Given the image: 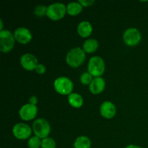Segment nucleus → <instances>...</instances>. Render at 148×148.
<instances>
[{
  "instance_id": "nucleus-16",
  "label": "nucleus",
  "mask_w": 148,
  "mask_h": 148,
  "mask_svg": "<svg viewBox=\"0 0 148 148\" xmlns=\"http://www.w3.org/2000/svg\"><path fill=\"white\" fill-rule=\"evenodd\" d=\"M98 43L95 39H88L83 44V49L87 53H93L98 49Z\"/></svg>"
},
{
  "instance_id": "nucleus-20",
  "label": "nucleus",
  "mask_w": 148,
  "mask_h": 148,
  "mask_svg": "<svg viewBox=\"0 0 148 148\" xmlns=\"http://www.w3.org/2000/svg\"><path fill=\"white\" fill-rule=\"evenodd\" d=\"M42 141L37 136L31 137L28 141V147L30 148H39L41 146Z\"/></svg>"
},
{
  "instance_id": "nucleus-23",
  "label": "nucleus",
  "mask_w": 148,
  "mask_h": 148,
  "mask_svg": "<svg viewBox=\"0 0 148 148\" xmlns=\"http://www.w3.org/2000/svg\"><path fill=\"white\" fill-rule=\"evenodd\" d=\"M46 67H45V66L43 64H38L37 67H36V71L37 73L40 74V75H43V74H44L45 72H46Z\"/></svg>"
},
{
  "instance_id": "nucleus-6",
  "label": "nucleus",
  "mask_w": 148,
  "mask_h": 148,
  "mask_svg": "<svg viewBox=\"0 0 148 148\" xmlns=\"http://www.w3.org/2000/svg\"><path fill=\"white\" fill-rule=\"evenodd\" d=\"M66 8L62 3H54L47 7L46 15L53 20H58L62 19L65 15Z\"/></svg>"
},
{
  "instance_id": "nucleus-3",
  "label": "nucleus",
  "mask_w": 148,
  "mask_h": 148,
  "mask_svg": "<svg viewBox=\"0 0 148 148\" xmlns=\"http://www.w3.org/2000/svg\"><path fill=\"white\" fill-rule=\"evenodd\" d=\"M33 130L38 137L40 139H45L50 133V124L46 120L43 119H38L33 122Z\"/></svg>"
},
{
  "instance_id": "nucleus-25",
  "label": "nucleus",
  "mask_w": 148,
  "mask_h": 148,
  "mask_svg": "<svg viewBox=\"0 0 148 148\" xmlns=\"http://www.w3.org/2000/svg\"><path fill=\"white\" fill-rule=\"evenodd\" d=\"M29 103H30V104H32V105L36 106V104H37V103H38L37 97L32 96L31 98H30V101H29Z\"/></svg>"
},
{
  "instance_id": "nucleus-10",
  "label": "nucleus",
  "mask_w": 148,
  "mask_h": 148,
  "mask_svg": "<svg viewBox=\"0 0 148 148\" xmlns=\"http://www.w3.org/2000/svg\"><path fill=\"white\" fill-rule=\"evenodd\" d=\"M20 64L23 68L27 70L32 71L36 69L38 66V60L36 56L30 53L23 55L20 59Z\"/></svg>"
},
{
  "instance_id": "nucleus-12",
  "label": "nucleus",
  "mask_w": 148,
  "mask_h": 148,
  "mask_svg": "<svg viewBox=\"0 0 148 148\" xmlns=\"http://www.w3.org/2000/svg\"><path fill=\"white\" fill-rule=\"evenodd\" d=\"M101 114L103 117L106 119H111L116 114V107L110 101H106L103 103L101 106Z\"/></svg>"
},
{
  "instance_id": "nucleus-24",
  "label": "nucleus",
  "mask_w": 148,
  "mask_h": 148,
  "mask_svg": "<svg viewBox=\"0 0 148 148\" xmlns=\"http://www.w3.org/2000/svg\"><path fill=\"white\" fill-rule=\"evenodd\" d=\"M95 2V1L93 0H79V3L82 6L84 7H88V6H90L91 4H92Z\"/></svg>"
},
{
  "instance_id": "nucleus-18",
  "label": "nucleus",
  "mask_w": 148,
  "mask_h": 148,
  "mask_svg": "<svg viewBox=\"0 0 148 148\" xmlns=\"http://www.w3.org/2000/svg\"><path fill=\"white\" fill-rule=\"evenodd\" d=\"M82 10V6L79 2H71L66 7V12L70 15H77Z\"/></svg>"
},
{
  "instance_id": "nucleus-4",
  "label": "nucleus",
  "mask_w": 148,
  "mask_h": 148,
  "mask_svg": "<svg viewBox=\"0 0 148 148\" xmlns=\"http://www.w3.org/2000/svg\"><path fill=\"white\" fill-rule=\"evenodd\" d=\"M14 44V36L10 30H1L0 32V50L7 53L12 50Z\"/></svg>"
},
{
  "instance_id": "nucleus-9",
  "label": "nucleus",
  "mask_w": 148,
  "mask_h": 148,
  "mask_svg": "<svg viewBox=\"0 0 148 148\" xmlns=\"http://www.w3.org/2000/svg\"><path fill=\"white\" fill-rule=\"evenodd\" d=\"M37 112L38 108L36 107V106L27 103L23 106L20 108L19 114H20L22 119L25 120V121H29V120H32L36 117Z\"/></svg>"
},
{
  "instance_id": "nucleus-26",
  "label": "nucleus",
  "mask_w": 148,
  "mask_h": 148,
  "mask_svg": "<svg viewBox=\"0 0 148 148\" xmlns=\"http://www.w3.org/2000/svg\"><path fill=\"white\" fill-rule=\"evenodd\" d=\"M126 148H141L140 147H139V146H137V145H130L127 146Z\"/></svg>"
},
{
  "instance_id": "nucleus-17",
  "label": "nucleus",
  "mask_w": 148,
  "mask_h": 148,
  "mask_svg": "<svg viewBox=\"0 0 148 148\" xmlns=\"http://www.w3.org/2000/svg\"><path fill=\"white\" fill-rule=\"evenodd\" d=\"M90 140L85 136L77 137L74 143L75 148H90Z\"/></svg>"
},
{
  "instance_id": "nucleus-15",
  "label": "nucleus",
  "mask_w": 148,
  "mask_h": 148,
  "mask_svg": "<svg viewBox=\"0 0 148 148\" xmlns=\"http://www.w3.org/2000/svg\"><path fill=\"white\" fill-rule=\"evenodd\" d=\"M69 104L75 108H79L83 104V99L82 96L77 93H71L68 98Z\"/></svg>"
},
{
  "instance_id": "nucleus-11",
  "label": "nucleus",
  "mask_w": 148,
  "mask_h": 148,
  "mask_svg": "<svg viewBox=\"0 0 148 148\" xmlns=\"http://www.w3.org/2000/svg\"><path fill=\"white\" fill-rule=\"evenodd\" d=\"M14 39L20 43L25 44L32 39V35L28 29L25 27H19L16 29L14 33Z\"/></svg>"
},
{
  "instance_id": "nucleus-13",
  "label": "nucleus",
  "mask_w": 148,
  "mask_h": 148,
  "mask_svg": "<svg viewBox=\"0 0 148 148\" xmlns=\"http://www.w3.org/2000/svg\"><path fill=\"white\" fill-rule=\"evenodd\" d=\"M105 80L102 77H95L90 84V90L92 94L101 93L105 88Z\"/></svg>"
},
{
  "instance_id": "nucleus-1",
  "label": "nucleus",
  "mask_w": 148,
  "mask_h": 148,
  "mask_svg": "<svg viewBox=\"0 0 148 148\" xmlns=\"http://www.w3.org/2000/svg\"><path fill=\"white\" fill-rule=\"evenodd\" d=\"M85 59V52L80 48H75L69 51L66 55V63L72 67H78L83 64Z\"/></svg>"
},
{
  "instance_id": "nucleus-22",
  "label": "nucleus",
  "mask_w": 148,
  "mask_h": 148,
  "mask_svg": "<svg viewBox=\"0 0 148 148\" xmlns=\"http://www.w3.org/2000/svg\"><path fill=\"white\" fill-rule=\"evenodd\" d=\"M47 12V8L44 5H38L35 8L34 13L38 17H43Z\"/></svg>"
},
{
  "instance_id": "nucleus-19",
  "label": "nucleus",
  "mask_w": 148,
  "mask_h": 148,
  "mask_svg": "<svg viewBox=\"0 0 148 148\" xmlns=\"http://www.w3.org/2000/svg\"><path fill=\"white\" fill-rule=\"evenodd\" d=\"M42 148H55L56 147V143L54 140L50 137H46L42 140L41 143Z\"/></svg>"
},
{
  "instance_id": "nucleus-21",
  "label": "nucleus",
  "mask_w": 148,
  "mask_h": 148,
  "mask_svg": "<svg viewBox=\"0 0 148 148\" xmlns=\"http://www.w3.org/2000/svg\"><path fill=\"white\" fill-rule=\"evenodd\" d=\"M80 81L83 85H88L90 84L92 81V76L89 72H85L80 77Z\"/></svg>"
},
{
  "instance_id": "nucleus-2",
  "label": "nucleus",
  "mask_w": 148,
  "mask_h": 148,
  "mask_svg": "<svg viewBox=\"0 0 148 148\" xmlns=\"http://www.w3.org/2000/svg\"><path fill=\"white\" fill-rule=\"evenodd\" d=\"M88 72L92 76L100 77L105 71V64L102 58L100 56H93L88 63Z\"/></svg>"
},
{
  "instance_id": "nucleus-5",
  "label": "nucleus",
  "mask_w": 148,
  "mask_h": 148,
  "mask_svg": "<svg viewBox=\"0 0 148 148\" xmlns=\"http://www.w3.org/2000/svg\"><path fill=\"white\" fill-rule=\"evenodd\" d=\"M54 88L56 92L62 95H70L73 90V83L67 77H61L54 81Z\"/></svg>"
},
{
  "instance_id": "nucleus-7",
  "label": "nucleus",
  "mask_w": 148,
  "mask_h": 148,
  "mask_svg": "<svg viewBox=\"0 0 148 148\" xmlns=\"http://www.w3.org/2000/svg\"><path fill=\"white\" fill-rule=\"evenodd\" d=\"M141 40V34L136 28H129L124 32V40L128 46H134L138 44Z\"/></svg>"
},
{
  "instance_id": "nucleus-14",
  "label": "nucleus",
  "mask_w": 148,
  "mask_h": 148,
  "mask_svg": "<svg viewBox=\"0 0 148 148\" xmlns=\"http://www.w3.org/2000/svg\"><path fill=\"white\" fill-rule=\"evenodd\" d=\"M92 31V27L90 23L88 21L81 22L77 27V32L81 37H88Z\"/></svg>"
},
{
  "instance_id": "nucleus-8",
  "label": "nucleus",
  "mask_w": 148,
  "mask_h": 148,
  "mask_svg": "<svg viewBox=\"0 0 148 148\" xmlns=\"http://www.w3.org/2000/svg\"><path fill=\"white\" fill-rule=\"evenodd\" d=\"M12 132L14 137L18 140H26L30 136L32 130L27 124L19 123L14 126Z\"/></svg>"
}]
</instances>
